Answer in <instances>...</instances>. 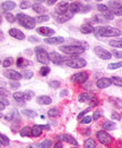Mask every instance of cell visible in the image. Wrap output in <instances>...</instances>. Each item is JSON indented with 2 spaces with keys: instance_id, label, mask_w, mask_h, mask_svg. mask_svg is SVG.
I'll return each mask as SVG.
<instances>
[{
  "instance_id": "14",
  "label": "cell",
  "mask_w": 122,
  "mask_h": 148,
  "mask_svg": "<svg viewBox=\"0 0 122 148\" xmlns=\"http://www.w3.org/2000/svg\"><path fill=\"white\" fill-rule=\"evenodd\" d=\"M2 75L6 76L7 79H10L11 81H18L23 77V74H20L15 70H6V71H3Z\"/></svg>"
},
{
  "instance_id": "44",
  "label": "cell",
  "mask_w": 122,
  "mask_h": 148,
  "mask_svg": "<svg viewBox=\"0 0 122 148\" xmlns=\"http://www.w3.org/2000/svg\"><path fill=\"white\" fill-rule=\"evenodd\" d=\"M19 6H20L22 9H27V8H30V7L33 6V5L31 3V1H22Z\"/></svg>"
},
{
  "instance_id": "25",
  "label": "cell",
  "mask_w": 122,
  "mask_h": 148,
  "mask_svg": "<svg viewBox=\"0 0 122 148\" xmlns=\"http://www.w3.org/2000/svg\"><path fill=\"white\" fill-rule=\"evenodd\" d=\"M80 32L84 33V34L93 33V32H94V27H93L90 24H83V25L80 26Z\"/></svg>"
},
{
  "instance_id": "47",
  "label": "cell",
  "mask_w": 122,
  "mask_h": 148,
  "mask_svg": "<svg viewBox=\"0 0 122 148\" xmlns=\"http://www.w3.org/2000/svg\"><path fill=\"white\" fill-rule=\"evenodd\" d=\"M92 120H93V117H92V116H85V117H83V119H82L80 123H82V124H88V123H90V122H92Z\"/></svg>"
},
{
  "instance_id": "37",
  "label": "cell",
  "mask_w": 122,
  "mask_h": 148,
  "mask_svg": "<svg viewBox=\"0 0 122 148\" xmlns=\"http://www.w3.org/2000/svg\"><path fill=\"white\" fill-rule=\"evenodd\" d=\"M13 63H14V59H13L11 57H7V58H6V59H3V62H2V66H3V67L11 66V65H13Z\"/></svg>"
},
{
  "instance_id": "35",
  "label": "cell",
  "mask_w": 122,
  "mask_h": 148,
  "mask_svg": "<svg viewBox=\"0 0 122 148\" xmlns=\"http://www.w3.org/2000/svg\"><path fill=\"white\" fill-rule=\"evenodd\" d=\"M111 81L113 84H115L118 87H122V77H120V76H112Z\"/></svg>"
},
{
  "instance_id": "20",
  "label": "cell",
  "mask_w": 122,
  "mask_h": 148,
  "mask_svg": "<svg viewBox=\"0 0 122 148\" xmlns=\"http://www.w3.org/2000/svg\"><path fill=\"white\" fill-rule=\"evenodd\" d=\"M82 8H83V3L82 2H78V1H75V2H71L70 3V12L72 14L75 13H82Z\"/></svg>"
},
{
  "instance_id": "3",
  "label": "cell",
  "mask_w": 122,
  "mask_h": 148,
  "mask_svg": "<svg viewBox=\"0 0 122 148\" xmlns=\"http://www.w3.org/2000/svg\"><path fill=\"white\" fill-rule=\"evenodd\" d=\"M62 53L68 54V55H79L85 53L86 48H84L83 46H77V45H69V46H60L59 48Z\"/></svg>"
},
{
  "instance_id": "7",
  "label": "cell",
  "mask_w": 122,
  "mask_h": 148,
  "mask_svg": "<svg viewBox=\"0 0 122 148\" xmlns=\"http://www.w3.org/2000/svg\"><path fill=\"white\" fill-rule=\"evenodd\" d=\"M13 97L15 100L17 101H26V100H31L34 97L33 91H24V92H15L13 93Z\"/></svg>"
},
{
  "instance_id": "51",
  "label": "cell",
  "mask_w": 122,
  "mask_h": 148,
  "mask_svg": "<svg viewBox=\"0 0 122 148\" xmlns=\"http://www.w3.org/2000/svg\"><path fill=\"white\" fill-rule=\"evenodd\" d=\"M0 101H1V104H3L5 106H8V105H9V101H8V100H7V98H6V97H3V96H1Z\"/></svg>"
},
{
  "instance_id": "23",
  "label": "cell",
  "mask_w": 122,
  "mask_h": 148,
  "mask_svg": "<svg viewBox=\"0 0 122 148\" xmlns=\"http://www.w3.org/2000/svg\"><path fill=\"white\" fill-rule=\"evenodd\" d=\"M36 101L40 105H50L52 103V99L49 96H40V97H37Z\"/></svg>"
},
{
  "instance_id": "53",
  "label": "cell",
  "mask_w": 122,
  "mask_h": 148,
  "mask_svg": "<svg viewBox=\"0 0 122 148\" xmlns=\"http://www.w3.org/2000/svg\"><path fill=\"white\" fill-rule=\"evenodd\" d=\"M10 87H11L13 89H18V88L20 87V84H19L18 82H11V83H10Z\"/></svg>"
},
{
  "instance_id": "11",
  "label": "cell",
  "mask_w": 122,
  "mask_h": 148,
  "mask_svg": "<svg viewBox=\"0 0 122 148\" xmlns=\"http://www.w3.org/2000/svg\"><path fill=\"white\" fill-rule=\"evenodd\" d=\"M97 9L100 10L101 15H102V16H104V17L107 19V21H111V19L114 18V15H113V13L111 12V9H110V8H109L106 5L98 3V5H97Z\"/></svg>"
},
{
  "instance_id": "32",
  "label": "cell",
  "mask_w": 122,
  "mask_h": 148,
  "mask_svg": "<svg viewBox=\"0 0 122 148\" xmlns=\"http://www.w3.org/2000/svg\"><path fill=\"white\" fill-rule=\"evenodd\" d=\"M51 145H52V141L50 139H45V140H43L42 143L38 144V148H50Z\"/></svg>"
},
{
  "instance_id": "26",
  "label": "cell",
  "mask_w": 122,
  "mask_h": 148,
  "mask_svg": "<svg viewBox=\"0 0 122 148\" xmlns=\"http://www.w3.org/2000/svg\"><path fill=\"white\" fill-rule=\"evenodd\" d=\"M61 138H63L62 140H63V141H66V143H68V144L75 145V146H77V145H78L77 140H76L72 136H70V134H63V136H61Z\"/></svg>"
},
{
  "instance_id": "10",
  "label": "cell",
  "mask_w": 122,
  "mask_h": 148,
  "mask_svg": "<svg viewBox=\"0 0 122 148\" xmlns=\"http://www.w3.org/2000/svg\"><path fill=\"white\" fill-rule=\"evenodd\" d=\"M70 5L67 1H60L58 3V6L55 7V14H58L59 16L66 15L68 12H70Z\"/></svg>"
},
{
  "instance_id": "29",
  "label": "cell",
  "mask_w": 122,
  "mask_h": 148,
  "mask_svg": "<svg viewBox=\"0 0 122 148\" xmlns=\"http://www.w3.org/2000/svg\"><path fill=\"white\" fill-rule=\"evenodd\" d=\"M20 136L22 137H31L32 136V129L30 127H24L20 131Z\"/></svg>"
},
{
  "instance_id": "19",
  "label": "cell",
  "mask_w": 122,
  "mask_h": 148,
  "mask_svg": "<svg viewBox=\"0 0 122 148\" xmlns=\"http://www.w3.org/2000/svg\"><path fill=\"white\" fill-rule=\"evenodd\" d=\"M9 36L13 37L14 39H17V40H24L25 39V34L18 29H10L9 30Z\"/></svg>"
},
{
  "instance_id": "40",
  "label": "cell",
  "mask_w": 122,
  "mask_h": 148,
  "mask_svg": "<svg viewBox=\"0 0 122 148\" xmlns=\"http://www.w3.org/2000/svg\"><path fill=\"white\" fill-rule=\"evenodd\" d=\"M49 19H50L49 15H40V16H37L35 18V21H36V23H43V22H47Z\"/></svg>"
},
{
  "instance_id": "54",
  "label": "cell",
  "mask_w": 122,
  "mask_h": 148,
  "mask_svg": "<svg viewBox=\"0 0 122 148\" xmlns=\"http://www.w3.org/2000/svg\"><path fill=\"white\" fill-rule=\"evenodd\" d=\"M55 2H58V1H57V0H48V1H47V3H48L49 6H53Z\"/></svg>"
},
{
  "instance_id": "4",
  "label": "cell",
  "mask_w": 122,
  "mask_h": 148,
  "mask_svg": "<svg viewBox=\"0 0 122 148\" xmlns=\"http://www.w3.org/2000/svg\"><path fill=\"white\" fill-rule=\"evenodd\" d=\"M35 54H36V59L43 65H48L50 62V55L47 53V50L43 47H36L35 48Z\"/></svg>"
},
{
  "instance_id": "16",
  "label": "cell",
  "mask_w": 122,
  "mask_h": 148,
  "mask_svg": "<svg viewBox=\"0 0 122 148\" xmlns=\"http://www.w3.org/2000/svg\"><path fill=\"white\" fill-rule=\"evenodd\" d=\"M36 32L40 34V36H44V37H50L54 34V30L51 27H48V26H40L36 29Z\"/></svg>"
},
{
  "instance_id": "52",
  "label": "cell",
  "mask_w": 122,
  "mask_h": 148,
  "mask_svg": "<svg viewBox=\"0 0 122 148\" xmlns=\"http://www.w3.org/2000/svg\"><path fill=\"white\" fill-rule=\"evenodd\" d=\"M89 111H90V108H86L85 111L82 112V113H80V114L78 115V120H82V119H83V116H84V115H86V114H87V113H88Z\"/></svg>"
},
{
  "instance_id": "15",
  "label": "cell",
  "mask_w": 122,
  "mask_h": 148,
  "mask_svg": "<svg viewBox=\"0 0 122 148\" xmlns=\"http://www.w3.org/2000/svg\"><path fill=\"white\" fill-rule=\"evenodd\" d=\"M88 79V74L86 72H79V73L73 74L71 76V81L75 82V83H79V84H83L87 81Z\"/></svg>"
},
{
  "instance_id": "6",
  "label": "cell",
  "mask_w": 122,
  "mask_h": 148,
  "mask_svg": "<svg viewBox=\"0 0 122 148\" xmlns=\"http://www.w3.org/2000/svg\"><path fill=\"white\" fill-rule=\"evenodd\" d=\"M49 55H50V60L52 62L53 64H55V65H61V64H65L66 62L69 60L68 57H66V56L63 55H60V54H58L55 51L50 53Z\"/></svg>"
},
{
  "instance_id": "48",
  "label": "cell",
  "mask_w": 122,
  "mask_h": 148,
  "mask_svg": "<svg viewBox=\"0 0 122 148\" xmlns=\"http://www.w3.org/2000/svg\"><path fill=\"white\" fill-rule=\"evenodd\" d=\"M112 55L114 56L115 58L122 59V50H117V49H114V50L112 51Z\"/></svg>"
},
{
  "instance_id": "12",
  "label": "cell",
  "mask_w": 122,
  "mask_h": 148,
  "mask_svg": "<svg viewBox=\"0 0 122 148\" xmlns=\"http://www.w3.org/2000/svg\"><path fill=\"white\" fill-rule=\"evenodd\" d=\"M96 138H97L98 141H100L101 144H103V145H109V144H111V141H112V137H111L106 131H104V130L98 131V132L96 133Z\"/></svg>"
},
{
  "instance_id": "1",
  "label": "cell",
  "mask_w": 122,
  "mask_h": 148,
  "mask_svg": "<svg viewBox=\"0 0 122 148\" xmlns=\"http://www.w3.org/2000/svg\"><path fill=\"white\" fill-rule=\"evenodd\" d=\"M94 34L96 37H104V38H112V37H119L121 36V30L117 27H112L109 25L104 26H98L94 29Z\"/></svg>"
},
{
  "instance_id": "18",
  "label": "cell",
  "mask_w": 122,
  "mask_h": 148,
  "mask_svg": "<svg viewBox=\"0 0 122 148\" xmlns=\"http://www.w3.org/2000/svg\"><path fill=\"white\" fill-rule=\"evenodd\" d=\"M44 42L45 43H49V45H61V43L65 42V38L63 37L48 38V39H44Z\"/></svg>"
},
{
  "instance_id": "21",
  "label": "cell",
  "mask_w": 122,
  "mask_h": 148,
  "mask_svg": "<svg viewBox=\"0 0 122 148\" xmlns=\"http://www.w3.org/2000/svg\"><path fill=\"white\" fill-rule=\"evenodd\" d=\"M41 2H43V1H36L35 3H33V6H32L33 10H34L35 13H37V14H42V13L47 12V8Z\"/></svg>"
},
{
  "instance_id": "27",
  "label": "cell",
  "mask_w": 122,
  "mask_h": 148,
  "mask_svg": "<svg viewBox=\"0 0 122 148\" xmlns=\"http://www.w3.org/2000/svg\"><path fill=\"white\" fill-rule=\"evenodd\" d=\"M72 16H73V14H72L71 12H68L66 15L58 16V17H57V22H58V23H65V22H67L68 19L72 18Z\"/></svg>"
},
{
  "instance_id": "43",
  "label": "cell",
  "mask_w": 122,
  "mask_h": 148,
  "mask_svg": "<svg viewBox=\"0 0 122 148\" xmlns=\"http://www.w3.org/2000/svg\"><path fill=\"white\" fill-rule=\"evenodd\" d=\"M49 87L52 88V89H58V88L60 87V82H59V81H55V80L50 81V82H49Z\"/></svg>"
},
{
  "instance_id": "46",
  "label": "cell",
  "mask_w": 122,
  "mask_h": 148,
  "mask_svg": "<svg viewBox=\"0 0 122 148\" xmlns=\"http://www.w3.org/2000/svg\"><path fill=\"white\" fill-rule=\"evenodd\" d=\"M94 18H95V22H97V23H105V22H107V19L105 18L104 16H102V15H96Z\"/></svg>"
},
{
  "instance_id": "42",
  "label": "cell",
  "mask_w": 122,
  "mask_h": 148,
  "mask_svg": "<svg viewBox=\"0 0 122 148\" xmlns=\"http://www.w3.org/2000/svg\"><path fill=\"white\" fill-rule=\"evenodd\" d=\"M58 114H59V111H58V108H55V107L50 108L49 112H48V115H49L50 117H55V116H58Z\"/></svg>"
},
{
  "instance_id": "34",
  "label": "cell",
  "mask_w": 122,
  "mask_h": 148,
  "mask_svg": "<svg viewBox=\"0 0 122 148\" xmlns=\"http://www.w3.org/2000/svg\"><path fill=\"white\" fill-rule=\"evenodd\" d=\"M0 143H1V145L2 146H8L9 144H10V140L8 139V137L7 136H5V134H0Z\"/></svg>"
},
{
  "instance_id": "39",
  "label": "cell",
  "mask_w": 122,
  "mask_h": 148,
  "mask_svg": "<svg viewBox=\"0 0 122 148\" xmlns=\"http://www.w3.org/2000/svg\"><path fill=\"white\" fill-rule=\"evenodd\" d=\"M22 113H23L24 115H26L27 117H32V119L36 117V115H37L34 111H31V110H24V111H22Z\"/></svg>"
},
{
  "instance_id": "57",
  "label": "cell",
  "mask_w": 122,
  "mask_h": 148,
  "mask_svg": "<svg viewBox=\"0 0 122 148\" xmlns=\"http://www.w3.org/2000/svg\"><path fill=\"white\" fill-rule=\"evenodd\" d=\"M54 148H62V145H61V143H58V144H55Z\"/></svg>"
},
{
  "instance_id": "36",
  "label": "cell",
  "mask_w": 122,
  "mask_h": 148,
  "mask_svg": "<svg viewBox=\"0 0 122 148\" xmlns=\"http://www.w3.org/2000/svg\"><path fill=\"white\" fill-rule=\"evenodd\" d=\"M122 67V60L121 62H118V63H111L110 65H107V69L109 70H118V69H121Z\"/></svg>"
},
{
  "instance_id": "50",
  "label": "cell",
  "mask_w": 122,
  "mask_h": 148,
  "mask_svg": "<svg viewBox=\"0 0 122 148\" xmlns=\"http://www.w3.org/2000/svg\"><path fill=\"white\" fill-rule=\"evenodd\" d=\"M101 116H102V112H101V111L94 112V115H93V120H94V121H97V120H98Z\"/></svg>"
},
{
  "instance_id": "31",
  "label": "cell",
  "mask_w": 122,
  "mask_h": 148,
  "mask_svg": "<svg viewBox=\"0 0 122 148\" xmlns=\"http://www.w3.org/2000/svg\"><path fill=\"white\" fill-rule=\"evenodd\" d=\"M115 127H117V124L113 121H107L103 124V129L104 130H113L115 129Z\"/></svg>"
},
{
  "instance_id": "33",
  "label": "cell",
  "mask_w": 122,
  "mask_h": 148,
  "mask_svg": "<svg viewBox=\"0 0 122 148\" xmlns=\"http://www.w3.org/2000/svg\"><path fill=\"white\" fill-rule=\"evenodd\" d=\"M85 148H95L96 147V143H95V140L94 139H92V138H88L87 140L85 141Z\"/></svg>"
},
{
  "instance_id": "38",
  "label": "cell",
  "mask_w": 122,
  "mask_h": 148,
  "mask_svg": "<svg viewBox=\"0 0 122 148\" xmlns=\"http://www.w3.org/2000/svg\"><path fill=\"white\" fill-rule=\"evenodd\" d=\"M50 67L49 66H42L41 69H40V74L42 75V76H47V75H49L50 73Z\"/></svg>"
},
{
  "instance_id": "56",
  "label": "cell",
  "mask_w": 122,
  "mask_h": 148,
  "mask_svg": "<svg viewBox=\"0 0 122 148\" xmlns=\"http://www.w3.org/2000/svg\"><path fill=\"white\" fill-rule=\"evenodd\" d=\"M67 95H68V91H67L66 89H65V90H62V91L60 92V96H61V97H65V96H67Z\"/></svg>"
},
{
  "instance_id": "22",
  "label": "cell",
  "mask_w": 122,
  "mask_h": 148,
  "mask_svg": "<svg viewBox=\"0 0 122 148\" xmlns=\"http://www.w3.org/2000/svg\"><path fill=\"white\" fill-rule=\"evenodd\" d=\"M16 7V3L14 1H3L1 3V8L6 12V13H9V10H13L14 8Z\"/></svg>"
},
{
  "instance_id": "30",
  "label": "cell",
  "mask_w": 122,
  "mask_h": 148,
  "mask_svg": "<svg viewBox=\"0 0 122 148\" xmlns=\"http://www.w3.org/2000/svg\"><path fill=\"white\" fill-rule=\"evenodd\" d=\"M110 46H112L113 48H122V39H118V40H111L109 42Z\"/></svg>"
},
{
  "instance_id": "49",
  "label": "cell",
  "mask_w": 122,
  "mask_h": 148,
  "mask_svg": "<svg viewBox=\"0 0 122 148\" xmlns=\"http://www.w3.org/2000/svg\"><path fill=\"white\" fill-rule=\"evenodd\" d=\"M111 117H112V121H119V120H121V116L117 112H112Z\"/></svg>"
},
{
  "instance_id": "9",
  "label": "cell",
  "mask_w": 122,
  "mask_h": 148,
  "mask_svg": "<svg viewBox=\"0 0 122 148\" xmlns=\"http://www.w3.org/2000/svg\"><path fill=\"white\" fill-rule=\"evenodd\" d=\"M107 7L111 9L114 16H122V5L119 1H109Z\"/></svg>"
},
{
  "instance_id": "5",
  "label": "cell",
  "mask_w": 122,
  "mask_h": 148,
  "mask_svg": "<svg viewBox=\"0 0 122 148\" xmlns=\"http://www.w3.org/2000/svg\"><path fill=\"white\" fill-rule=\"evenodd\" d=\"M65 65L71 69H82L87 65V62L83 58H72V59H69L68 62H66Z\"/></svg>"
},
{
  "instance_id": "17",
  "label": "cell",
  "mask_w": 122,
  "mask_h": 148,
  "mask_svg": "<svg viewBox=\"0 0 122 148\" xmlns=\"http://www.w3.org/2000/svg\"><path fill=\"white\" fill-rule=\"evenodd\" d=\"M111 84H112V81L109 77H101V79H98L96 81V86H97L98 89H106Z\"/></svg>"
},
{
  "instance_id": "55",
  "label": "cell",
  "mask_w": 122,
  "mask_h": 148,
  "mask_svg": "<svg viewBox=\"0 0 122 148\" xmlns=\"http://www.w3.org/2000/svg\"><path fill=\"white\" fill-rule=\"evenodd\" d=\"M28 40H30L31 42H38V40H37V39H36L35 37H33V36H32V37L28 38Z\"/></svg>"
},
{
  "instance_id": "8",
  "label": "cell",
  "mask_w": 122,
  "mask_h": 148,
  "mask_svg": "<svg viewBox=\"0 0 122 148\" xmlns=\"http://www.w3.org/2000/svg\"><path fill=\"white\" fill-rule=\"evenodd\" d=\"M94 53L97 57H100L101 59H104V60H109L112 58V53L107 51L106 49H104L103 47H100V46L94 48Z\"/></svg>"
},
{
  "instance_id": "41",
  "label": "cell",
  "mask_w": 122,
  "mask_h": 148,
  "mask_svg": "<svg viewBox=\"0 0 122 148\" xmlns=\"http://www.w3.org/2000/svg\"><path fill=\"white\" fill-rule=\"evenodd\" d=\"M5 18L9 23H14L15 19H16V16H14L11 13H5Z\"/></svg>"
},
{
  "instance_id": "58",
  "label": "cell",
  "mask_w": 122,
  "mask_h": 148,
  "mask_svg": "<svg viewBox=\"0 0 122 148\" xmlns=\"http://www.w3.org/2000/svg\"><path fill=\"white\" fill-rule=\"evenodd\" d=\"M5 107H6V106H5L3 104H1V103H0V111L3 112V110H5Z\"/></svg>"
},
{
  "instance_id": "2",
  "label": "cell",
  "mask_w": 122,
  "mask_h": 148,
  "mask_svg": "<svg viewBox=\"0 0 122 148\" xmlns=\"http://www.w3.org/2000/svg\"><path fill=\"white\" fill-rule=\"evenodd\" d=\"M16 18L19 22V24L22 26H24L25 29H28V30H32L35 27V24H36V21L34 17L32 16H28L26 14H23V13H19L16 15Z\"/></svg>"
},
{
  "instance_id": "24",
  "label": "cell",
  "mask_w": 122,
  "mask_h": 148,
  "mask_svg": "<svg viewBox=\"0 0 122 148\" xmlns=\"http://www.w3.org/2000/svg\"><path fill=\"white\" fill-rule=\"evenodd\" d=\"M30 64H31V62L28 59L24 58V57H19L17 60H16V65H17V67H19V69L25 67V66H28Z\"/></svg>"
},
{
  "instance_id": "59",
  "label": "cell",
  "mask_w": 122,
  "mask_h": 148,
  "mask_svg": "<svg viewBox=\"0 0 122 148\" xmlns=\"http://www.w3.org/2000/svg\"><path fill=\"white\" fill-rule=\"evenodd\" d=\"M75 148H77V147H75Z\"/></svg>"
},
{
  "instance_id": "28",
  "label": "cell",
  "mask_w": 122,
  "mask_h": 148,
  "mask_svg": "<svg viewBox=\"0 0 122 148\" xmlns=\"http://www.w3.org/2000/svg\"><path fill=\"white\" fill-rule=\"evenodd\" d=\"M42 134V127L41 125H37L35 124L32 127V136L33 137H40Z\"/></svg>"
},
{
  "instance_id": "13",
  "label": "cell",
  "mask_w": 122,
  "mask_h": 148,
  "mask_svg": "<svg viewBox=\"0 0 122 148\" xmlns=\"http://www.w3.org/2000/svg\"><path fill=\"white\" fill-rule=\"evenodd\" d=\"M78 100H79V103H93L94 106L97 105V99H96L93 95L87 93V92L80 93L79 97H78Z\"/></svg>"
},
{
  "instance_id": "45",
  "label": "cell",
  "mask_w": 122,
  "mask_h": 148,
  "mask_svg": "<svg viewBox=\"0 0 122 148\" xmlns=\"http://www.w3.org/2000/svg\"><path fill=\"white\" fill-rule=\"evenodd\" d=\"M23 77L24 79H27V80L32 79L33 77V72L32 71H24L23 72Z\"/></svg>"
}]
</instances>
